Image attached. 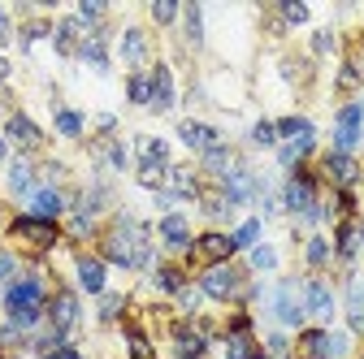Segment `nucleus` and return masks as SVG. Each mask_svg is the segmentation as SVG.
I'll return each mask as SVG.
<instances>
[{
    "label": "nucleus",
    "instance_id": "f257e3e1",
    "mask_svg": "<svg viewBox=\"0 0 364 359\" xmlns=\"http://www.w3.org/2000/svg\"><path fill=\"white\" fill-rule=\"evenodd\" d=\"M105 255H109L113 264H122V268H144V264L152 260V247H148V230L139 226V221L122 216L117 226H113V234L105 238Z\"/></svg>",
    "mask_w": 364,
    "mask_h": 359
},
{
    "label": "nucleus",
    "instance_id": "f03ea898",
    "mask_svg": "<svg viewBox=\"0 0 364 359\" xmlns=\"http://www.w3.org/2000/svg\"><path fill=\"white\" fill-rule=\"evenodd\" d=\"M287 208L299 212V216H308V221H321L326 216V208L316 204V195H312V177H304V173H295L291 182H287Z\"/></svg>",
    "mask_w": 364,
    "mask_h": 359
},
{
    "label": "nucleus",
    "instance_id": "7ed1b4c3",
    "mask_svg": "<svg viewBox=\"0 0 364 359\" xmlns=\"http://www.w3.org/2000/svg\"><path fill=\"white\" fill-rule=\"evenodd\" d=\"M239 286H243V282H239V273H235L230 264H213L208 273L200 277V290H204L208 299H235Z\"/></svg>",
    "mask_w": 364,
    "mask_h": 359
},
{
    "label": "nucleus",
    "instance_id": "20e7f679",
    "mask_svg": "<svg viewBox=\"0 0 364 359\" xmlns=\"http://www.w3.org/2000/svg\"><path fill=\"white\" fill-rule=\"evenodd\" d=\"M360 121H364V109L360 104H347L338 113V130H334V152L351 156V148L360 143Z\"/></svg>",
    "mask_w": 364,
    "mask_h": 359
},
{
    "label": "nucleus",
    "instance_id": "39448f33",
    "mask_svg": "<svg viewBox=\"0 0 364 359\" xmlns=\"http://www.w3.org/2000/svg\"><path fill=\"white\" fill-rule=\"evenodd\" d=\"M273 316H278L282 325H299L304 321V294H295L291 282H282L278 290H273Z\"/></svg>",
    "mask_w": 364,
    "mask_h": 359
},
{
    "label": "nucleus",
    "instance_id": "423d86ee",
    "mask_svg": "<svg viewBox=\"0 0 364 359\" xmlns=\"http://www.w3.org/2000/svg\"><path fill=\"white\" fill-rule=\"evenodd\" d=\"M14 234L31 238L35 247H53L57 243V221H43V216H18L14 221Z\"/></svg>",
    "mask_w": 364,
    "mask_h": 359
},
{
    "label": "nucleus",
    "instance_id": "0eeeda50",
    "mask_svg": "<svg viewBox=\"0 0 364 359\" xmlns=\"http://www.w3.org/2000/svg\"><path fill=\"white\" fill-rule=\"evenodd\" d=\"M304 316H316V321L334 316V294H330L326 282H308L304 286Z\"/></svg>",
    "mask_w": 364,
    "mask_h": 359
},
{
    "label": "nucleus",
    "instance_id": "6e6552de",
    "mask_svg": "<svg viewBox=\"0 0 364 359\" xmlns=\"http://www.w3.org/2000/svg\"><path fill=\"white\" fill-rule=\"evenodd\" d=\"M178 139L187 143V148H196L200 156H204L208 148H217V143H221V139H217V130H213V126H204V121H182V126H178Z\"/></svg>",
    "mask_w": 364,
    "mask_h": 359
},
{
    "label": "nucleus",
    "instance_id": "1a4fd4ad",
    "mask_svg": "<svg viewBox=\"0 0 364 359\" xmlns=\"http://www.w3.org/2000/svg\"><path fill=\"white\" fill-rule=\"evenodd\" d=\"M148 109H156V113H169L173 109V74H169V65H156L152 70V104Z\"/></svg>",
    "mask_w": 364,
    "mask_h": 359
},
{
    "label": "nucleus",
    "instance_id": "9d476101",
    "mask_svg": "<svg viewBox=\"0 0 364 359\" xmlns=\"http://www.w3.org/2000/svg\"><path fill=\"white\" fill-rule=\"evenodd\" d=\"M78 282L91 294H105V264L96 255H78Z\"/></svg>",
    "mask_w": 364,
    "mask_h": 359
},
{
    "label": "nucleus",
    "instance_id": "9b49d317",
    "mask_svg": "<svg viewBox=\"0 0 364 359\" xmlns=\"http://www.w3.org/2000/svg\"><path fill=\"white\" fill-rule=\"evenodd\" d=\"M196 251H200L204 260H213V264H225V260H230V251H235V243L225 238V234H204V238L196 243Z\"/></svg>",
    "mask_w": 364,
    "mask_h": 359
},
{
    "label": "nucleus",
    "instance_id": "f8f14e48",
    "mask_svg": "<svg viewBox=\"0 0 364 359\" xmlns=\"http://www.w3.org/2000/svg\"><path fill=\"white\" fill-rule=\"evenodd\" d=\"M173 342H178L182 359H200L204 355V333H196L191 325H173Z\"/></svg>",
    "mask_w": 364,
    "mask_h": 359
},
{
    "label": "nucleus",
    "instance_id": "ddd939ff",
    "mask_svg": "<svg viewBox=\"0 0 364 359\" xmlns=\"http://www.w3.org/2000/svg\"><path fill=\"white\" fill-rule=\"evenodd\" d=\"M161 238H165V243H169L173 251H182V247H191V230H187V221H182V216H173V212H169V216L161 221Z\"/></svg>",
    "mask_w": 364,
    "mask_h": 359
},
{
    "label": "nucleus",
    "instance_id": "4468645a",
    "mask_svg": "<svg viewBox=\"0 0 364 359\" xmlns=\"http://www.w3.org/2000/svg\"><path fill=\"white\" fill-rule=\"evenodd\" d=\"M122 57H126V65H139V61L148 57V35H144L139 26H130V31L122 35Z\"/></svg>",
    "mask_w": 364,
    "mask_h": 359
},
{
    "label": "nucleus",
    "instance_id": "2eb2a0df",
    "mask_svg": "<svg viewBox=\"0 0 364 359\" xmlns=\"http://www.w3.org/2000/svg\"><path fill=\"white\" fill-rule=\"evenodd\" d=\"M74 321H78V299L74 294H57L53 299V325L65 333V329H74Z\"/></svg>",
    "mask_w": 364,
    "mask_h": 359
},
{
    "label": "nucleus",
    "instance_id": "dca6fc26",
    "mask_svg": "<svg viewBox=\"0 0 364 359\" xmlns=\"http://www.w3.org/2000/svg\"><path fill=\"white\" fill-rule=\"evenodd\" d=\"M326 173L334 177V182H343V187H351L360 169H355V160H351V156H343V152H330V156H326Z\"/></svg>",
    "mask_w": 364,
    "mask_h": 359
},
{
    "label": "nucleus",
    "instance_id": "f3484780",
    "mask_svg": "<svg viewBox=\"0 0 364 359\" xmlns=\"http://www.w3.org/2000/svg\"><path fill=\"white\" fill-rule=\"evenodd\" d=\"M31 216H43V221H53V216H61V208H65V199L57 195V191H35L31 195Z\"/></svg>",
    "mask_w": 364,
    "mask_h": 359
},
{
    "label": "nucleus",
    "instance_id": "a211bd4d",
    "mask_svg": "<svg viewBox=\"0 0 364 359\" xmlns=\"http://www.w3.org/2000/svg\"><path fill=\"white\" fill-rule=\"evenodd\" d=\"M9 191L14 195H35V169L26 160H14L9 165Z\"/></svg>",
    "mask_w": 364,
    "mask_h": 359
},
{
    "label": "nucleus",
    "instance_id": "6ab92c4d",
    "mask_svg": "<svg viewBox=\"0 0 364 359\" xmlns=\"http://www.w3.org/2000/svg\"><path fill=\"white\" fill-rule=\"evenodd\" d=\"M78 35H82V18H65V22L53 31V39H57L61 53H74V48H78Z\"/></svg>",
    "mask_w": 364,
    "mask_h": 359
},
{
    "label": "nucleus",
    "instance_id": "aec40b11",
    "mask_svg": "<svg viewBox=\"0 0 364 359\" xmlns=\"http://www.w3.org/2000/svg\"><path fill=\"white\" fill-rule=\"evenodd\" d=\"M360 243H364V226L347 221V226L338 230V255H343V260H351V255L360 251Z\"/></svg>",
    "mask_w": 364,
    "mask_h": 359
},
{
    "label": "nucleus",
    "instance_id": "412c9836",
    "mask_svg": "<svg viewBox=\"0 0 364 359\" xmlns=\"http://www.w3.org/2000/svg\"><path fill=\"white\" fill-rule=\"evenodd\" d=\"M5 130H9V139H18V143H39V126L31 117H22V113H14Z\"/></svg>",
    "mask_w": 364,
    "mask_h": 359
},
{
    "label": "nucleus",
    "instance_id": "4be33fe9",
    "mask_svg": "<svg viewBox=\"0 0 364 359\" xmlns=\"http://www.w3.org/2000/svg\"><path fill=\"white\" fill-rule=\"evenodd\" d=\"M304 359H330V333L326 329H312V333H304Z\"/></svg>",
    "mask_w": 364,
    "mask_h": 359
},
{
    "label": "nucleus",
    "instance_id": "5701e85b",
    "mask_svg": "<svg viewBox=\"0 0 364 359\" xmlns=\"http://www.w3.org/2000/svg\"><path fill=\"white\" fill-rule=\"evenodd\" d=\"M139 156H144V165H165L169 169V143L165 139H139Z\"/></svg>",
    "mask_w": 364,
    "mask_h": 359
},
{
    "label": "nucleus",
    "instance_id": "b1692460",
    "mask_svg": "<svg viewBox=\"0 0 364 359\" xmlns=\"http://www.w3.org/2000/svg\"><path fill=\"white\" fill-rule=\"evenodd\" d=\"M204 169H213V173H230L235 169V160H230V148H225V143H217V148H208L204 152Z\"/></svg>",
    "mask_w": 364,
    "mask_h": 359
},
{
    "label": "nucleus",
    "instance_id": "393cba45",
    "mask_svg": "<svg viewBox=\"0 0 364 359\" xmlns=\"http://www.w3.org/2000/svg\"><path fill=\"white\" fill-rule=\"evenodd\" d=\"M126 92H130L134 104H152V74H130Z\"/></svg>",
    "mask_w": 364,
    "mask_h": 359
},
{
    "label": "nucleus",
    "instance_id": "a878e982",
    "mask_svg": "<svg viewBox=\"0 0 364 359\" xmlns=\"http://www.w3.org/2000/svg\"><path fill=\"white\" fill-rule=\"evenodd\" d=\"M78 53H82V61H91L96 70H105V65H109V53H105V43H100L96 35L82 39V43H78Z\"/></svg>",
    "mask_w": 364,
    "mask_h": 359
},
{
    "label": "nucleus",
    "instance_id": "bb28decb",
    "mask_svg": "<svg viewBox=\"0 0 364 359\" xmlns=\"http://www.w3.org/2000/svg\"><path fill=\"white\" fill-rule=\"evenodd\" d=\"M347 321H351V329H364V286H351V294H347Z\"/></svg>",
    "mask_w": 364,
    "mask_h": 359
},
{
    "label": "nucleus",
    "instance_id": "cd10ccee",
    "mask_svg": "<svg viewBox=\"0 0 364 359\" xmlns=\"http://www.w3.org/2000/svg\"><path fill=\"white\" fill-rule=\"evenodd\" d=\"M308 152H312V134H299L295 143H287V148L278 152V160H282V165H295V160H299V156H308Z\"/></svg>",
    "mask_w": 364,
    "mask_h": 359
},
{
    "label": "nucleus",
    "instance_id": "c85d7f7f",
    "mask_svg": "<svg viewBox=\"0 0 364 359\" xmlns=\"http://www.w3.org/2000/svg\"><path fill=\"white\" fill-rule=\"evenodd\" d=\"M57 130L65 134V139H78V134H82V117H78L74 109H61V113H57Z\"/></svg>",
    "mask_w": 364,
    "mask_h": 359
},
{
    "label": "nucleus",
    "instance_id": "c756f323",
    "mask_svg": "<svg viewBox=\"0 0 364 359\" xmlns=\"http://www.w3.org/2000/svg\"><path fill=\"white\" fill-rule=\"evenodd\" d=\"M156 286H161L165 294H178V290H182V273L165 264V268H156Z\"/></svg>",
    "mask_w": 364,
    "mask_h": 359
},
{
    "label": "nucleus",
    "instance_id": "7c9ffc66",
    "mask_svg": "<svg viewBox=\"0 0 364 359\" xmlns=\"http://www.w3.org/2000/svg\"><path fill=\"white\" fill-rule=\"evenodd\" d=\"M256 238H260V221H243L239 234H235L230 243H235V251H239V247H256Z\"/></svg>",
    "mask_w": 364,
    "mask_h": 359
},
{
    "label": "nucleus",
    "instance_id": "2f4dec72",
    "mask_svg": "<svg viewBox=\"0 0 364 359\" xmlns=\"http://www.w3.org/2000/svg\"><path fill=\"white\" fill-rule=\"evenodd\" d=\"M278 134H287V139H299V134H312V126L304 117H282L278 121Z\"/></svg>",
    "mask_w": 364,
    "mask_h": 359
},
{
    "label": "nucleus",
    "instance_id": "473e14b6",
    "mask_svg": "<svg viewBox=\"0 0 364 359\" xmlns=\"http://www.w3.org/2000/svg\"><path fill=\"white\" fill-rule=\"evenodd\" d=\"M187 39L200 43L204 39V18H200V5H187Z\"/></svg>",
    "mask_w": 364,
    "mask_h": 359
},
{
    "label": "nucleus",
    "instance_id": "72a5a7b5",
    "mask_svg": "<svg viewBox=\"0 0 364 359\" xmlns=\"http://www.w3.org/2000/svg\"><path fill=\"white\" fill-rule=\"evenodd\" d=\"M252 139H256L260 148H273V143H278V126H273V121H260V126L252 130Z\"/></svg>",
    "mask_w": 364,
    "mask_h": 359
},
{
    "label": "nucleus",
    "instance_id": "f704fd0d",
    "mask_svg": "<svg viewBox=\"0 0 364 359\" xmlns=\"http://www.w3.org/2000/svg\"><path fill=\"white\" fill-rule=\"evenodd\" d=\"M152 18H156L161 26H169V22L178 18V5H173V0H156V5H152Z\"/></svg>",
    "mask_w": 364,
    "mask_h": 359
},
{
    "label": "nucleus",
    "instance_id": "c9c22d12",
    "mask_svg": "<svg viewBox=\"0 0 364 359\" xmlns=\"http://www.w3.org/2000/svg\"><path fill=\"white\" fill-rule=\"evenodd\" d=\"M326 260H330L326 238H312V243H308V264H326Z\"/></svg>",
    "mask_w": 364,
    "mask_h": 359
},
{
    "label": "nucleus",
    "instance_id": "e433bc0d",
    "mask_svg": "<svg viewBox=\"0 0 364 359\" xmlns=\"http://www.w3.org/2000/svg\"><path fill=\"white\" fill-rule=\"evenodd\" d=\"M252 264L256 268H273V264H278V255H273V247H252Z\"/></svg>",
    "mask_w": 364,
    "mask_h": 359
},
{
    "label": "nucleus",
    "instance_id": "4c0bfd02",
    "mask_svg": "<svg viewBox=\"0 0 364 359\" xmlns=\"http://www.w3.org/2000/svg\"><path fill=\"white\" fill-rule=\"evenodd\" d=\"M117 311H122V299H117V294H105V303H100V316H105V321H113Z\"/></svg>",
    "mask_w": 364,
    "mask_h": 359
},
{
    "label": "nucleus",
    "instance_id": "58836bf2",
    "mask_svg": "<svg viewBox=\"0 0 364 359\" xmlns=\"http://www.w3.org/2000/svg\"><path fill=\"white\" fill-rule=\"evenodd\" d=\"M100 13H105V5H96V0H82V9H78V18H82V22H96Z\"/></svg>",
    "mask_w": 364,
    "mask_h": 359
},
{
    "label": "nucleus",
    "instance_id": "ea45409f",
    "mask_svg": "<svg viewBox=\"0 0 364 359\" xmlns=\"http://www.w3.org/2000/svg\"><path fill=\"white\" fill-rule=\"evenodd\" d=\"M347 355V333H330V359H343Z\"/></svg>",
    "mask_w": 364,
    "mask_h": 359
},
{
    "label": "nucleus",
    "instance_id": "a19ab883",
    "mask_svg": "<svg viewBox=\"0 0 364 359\" xmlns=\"http://www.w3.org/2000/svg\"><path fill=\"white\" fill-rule=\"evenodd\" d=\"M43 359H78V350L61 342V346H53V350H48V355H43Z\"/></svg>",
    "mask_w": 364,
    "mask_h": 359
},
{
    "label": "nucleus",
    "instance_id": "79ce46f5",
    "mask_svg": "<svg viewBox=\"0 0 364 359\" xmlns=\"http://www.w3.org/2000/svg\"><path fill=\"white\" fill-rule=\"evenodd\" d=\"M282 13H287V22H308V9L304 5H282Z\"/></svg>",
    "mask_w": 364,
    "mask_h": 359
},
{
    "label": "nucleus",
    "instance_id": "37998d69",
    "mask_svg": "<svg viewBox=\"0 0 364 359\" xmlns=\"http://www.w3.org/2000/svg\"><path fill=\"white\" fill-rule=\"evenodd\" d=\"M5 277H14V255L0 251V282H5Z\"/></svg>",
    "mask_w": 364,
    "mask_h": 359
},
{
    "label": "nucleus",
    "instance_id": "c03bdc74",
    "mask_svg": "<svg viewBox=\"0 0 364 359\" xmlns=\"http://www.w3.org/2000/svg\"><path fill=\"white\" fill-rule=\"evenodd\" d=\"M109 160H113V165H117V169H126V152H122V148H117V143H113V148H109Z\"/></svg>",
    "mask_w": 364,
    "mask_h": 359
},
{
    "label": "nucleus",
    "instance_id": "a18cd8bd",
    "mask_svg": "<svg viewBox=\"0 0 364 359\" xmlns=\"http://www.w3.org/2000/svg\"><path fill=\"white\" fill-rule=\"evenodd\" d=\"M9 39V18H5V9H0V43Z\"/></svg>",
    "mask_w": 364,
    "mask_h": 359
},
{
    "label": "nucleus",
    "instance_id": "49530a36",
    "mask_svg": "<svg viewBox=\"0 0 364 359\" xmlns=\"http://www.w3.org/2000/svg\"><path fill=\"white\" fill-rule=\"evenodd\" d=\"M5 78H9V61H5V57H0V82H5Z\"/></svg>",
    "mask_w": 364,
    "mask_h": 359
},
{
    "label": "nucleus",
    "instance_id": "de8ad7c7",
    "mask_svg": "<svg viewBox=\"0 0 364 359\" xmlns=\"http://www.w3.org/2000/svg\"><path fill=\"white\" fill-rule=\"evenodd\" d=\"M0 156H5V139H0Z\"/></svg>",
    "mask_w": 364,
    "mask_h": 359
}]
</instances>
